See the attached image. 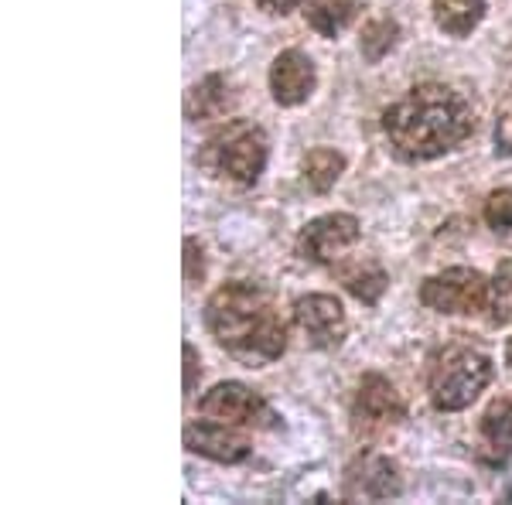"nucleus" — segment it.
<instances>
[{"mask_svg": "<svg viewBox=\"0 0 512 505\" xmlns=\"http://www.w3.org/2000/svg\"><path fill=\"white\" fill-rule=\"evenodd\" d=\"M181 355H185V393H195L198 379H202V359H198V349L192 342L181 345Z\"/></svg>", "mask_w": 512, "mask_h": 505, "instance_id": "24", "label": "nucleus"}, {"mask_svg": "<svg viewBox=\"0 0 512 505\" xmlns=\"http://www.w3.org/2000/svg\"><path fill=\"white\" fill-rule=\"evenodd\" d=\"M478 434H482V454L492 461V465H506L512 458V400H492L482 413V424H478Z\"/></svg>", "mask_w": 512, "mask_h": 505, "instance_id": "13", "label": "nucleus"}, {"mask_svg": "<svg viewBox=\"0 0 512 505\" xmlns=\"http://www.w3.org/2000/svg\"><path fill=\"white\" fill-rule=\"evenodd\" d=\"M475 127L478 106L448 82H420L383 110V134L410 164L451 154L475 134Z\"/></svg>", "mask_w": 512, "mask_h": 505, "instance_id": "1", "label": "nucleus"}, {"mask_svg": "<svg viewBox=\"0 0 512 505\" xmlns=\"http://www.w3.org/2000/svg\"><path fill=\"white\" fill-rule=\"evenodd\" d=\"M205 328L236 362L250 369L270 366L287 352V321L274 297L253 280H229L205 301Z\"/></svg>", "mask_w": 512, "mask_h": 505, "instance_id": "2", "label": "nucleus"}, {"mask_svg": "<svg viewBox=\"0 0 512 505\" xmlns=\"http://www.w3.org/2000/svg\"><path fill=\"white\" fill-rule=\"evenodd\" d=\"M396 41H400V24L393 18H373V21H366V28H362V35H359V52H362V59L376 65L393 52Z\"/></svg>", "mask_w": 512, "mask_h": 505, "instance_id": "19", "label": "nucleus"}, {"mask_svg": "<svg viewBox=\"0 0 512 505\" xmlns=\"http://www.w3.org/2000/svg\"><path fill=\"white\" fill-rule=\"evenodd\" d=\"M359 4L355 0H308L304 4V18L321 38H338L352 24Z\"/></svg>", "mask_w": 512, "mask_h": 505, "instance_id": "18", "label": "nucleus"}, {"mask_svg": "<svg viewBox=\"0 0 512 505\" xmlns=\"http://www.w3.org/2000/svg\"><path fill=\"white\" fill-rule=\"evenodd\" d=\"M482 215L495 233H509L512 229V188H495V192H489Z\"/></svg>", "mask_w": 512, "mask_h": 505, "instance_id": "21", "label": "nucleus"}, {"mask_svg": "<svg viewBox=\"0 0 512 505\" xmlns=\"http://www.w3.org/2000/svg\"><path fill=\"white\" fill-rule=\"evenodd\" d=\"M362 226L352 212H328L311 219L297 233V256L311 263H338L345 253L359 243Z\"/></svg>", "mask_w": 512, "mask_h": 505, "instance_id": "8", "label": "nucleus"}, {"mask_svg": "<svg viewBox=\"0 0 512 505\" xmlns=\"http://www.w3.org/2000/svg\"><path fill=\"white\" fill-rule=\"evenodd\" d=\"M492 280L475 267H448L420 284V304L437 314H478L489 308Z\"/></svg>", "mask_w": 512, "mask_h": 505, "instance_id": "5", "label": "nucleus"}, {"mask_svg": "<svg viewBox=\"0 0 512 505\" xmlns=\"http://www.w3.org/2000/svg\"><path fill=\"white\" fill-rule=\"evenodd\" d=\"M403 417H407V403H403L400 389L386 376H379V372H366L352 393L355 427L383 430V427H396Z\"/></svg>", "mask_w": 512, "mask_h": 505, "instance_id": "10", "label": "nucleus"}, {"mask_svg": "<svg viewBox=\"0 0 512 505\" xmlns=\"http://www.w3.org/2000/svg\"><path fill=\"white\" fill-rule=\"evenodd\" d=\"M256 7H263V11L267 14H280V18H284V14H291L297 4H301V0H253Z\"/></svg>", "mask_w": 512, "mask_h": 505, "instance_id": "25", "label": "nucleus"}, {"mask_svg": "<svg viewBox=\"0 0 512 505\" xmlns=\"http://www.w3.org/2000/svg\"><path fill=\"white\" fill-rule=\"evenodd\" d=\"M335 273H338V284H342L355 301L369 304V308L379 304V297H383L386 287H390V273L379 267L376 260H349Z\"/></svg>", "mask_w": 512, "mask_h": 505, "instance_id": "15", "label": "nucleus"}, {"mask_svg": "<svg viewBox=\"0 0 512 505\" xmlns=\"http://www.w3.org/2000/svg\"><path fill=\"white\" fill-rule=\"evenodd\" d=\"M291 318L297 331L308 338L311 349L335 352L342 349L345 335H349V318H345L342 301L332 294H301L291 304Z\"/></svg>", "mask_w": 512, "mask_h": 505, "instance_id": "7", "label": "nucleus"}, {"mask_svg": "<svg viewBox=\"0 0 512 505\" xmlns=\"http://www.w3.org/2000/svg\"><path fill=\"white\" fill-rule=\"evenodd\" d=\"M198 413L233 427H253V430H277L280 413L263 400L256 389L243 383H216L209 393L198 400Z\"/></svg>", "mask_w": 512, "mask_h": 505, "instance_id": "6", "label": "nucleus"}, {"mask_svg": "<svg viewBox=\"0 0 512 505\" xmlns=\"http://www.w3.org/2000/svg\"><path fill=\"white\" fill-rule=\"evenodd\" d=\"M270 140L263 134L260 123L253 120H226L222 127L202 144L198 164L209 175L226 178L233 185H256L267 168Z\"/></svg>", "mask_w": 512, "mask_h": 505, "instance_id": "4", "label": "nucleus"}, {"mask_svg": "<svg viewBox=\"0 0 512 505\" xmlns=\"http://www.w3.org/2000/svg\"><path fill=\"white\" fill-rule=\"evenodd\" d=\"M185 447L198 458L219 461V465H243L250 461L253 447L243 434H236L233 424H222V420H192L185 427Z\"/></svg>", "mask_w": 512, "mask_h": 505, "instance_id": "11", "label": "nucleus"}, {"mask_svg": "<svg viewBox=\"0 0 512 505\" xmlns=\"http://www.w3.org/2000/svg\"><path fill=\"white\" fill-rule=\"evenodd\" d=\"M342 175H345V154L335 151V147H315V151L304 154L301 178L315 195L332 192Z\"/></svg>", "mask_w": 512, "mask_h": 505, "instance_id": "17", "label": "nucleus"}, {"mask_svg": "<svg viewBox=\"0 0 512 505\" xmlns=\"http://www.w3.org/2000/svg\"><path fill=\"white\" fill-rule=\"evenodd\" d=\"M492 383V359L472 342H448L427 355V396L437 410H468Z\"/></svg>", "mask_w": 512, "mask_h": 505, "instance_id": "3", "label": "nucleus"}, {"mask_svg": "<svg viewBox=\"0 0 512 505\" xmlns=\"http://www.w3.org/2000/svg\"><path fill=\"white\" fill-rule=\"evenodd\" d=\"M506 366L512 369V338H509V342H506Z\"/></svg>", "mask_w": 512, "mask_h": 505, "instance_id": "26", "label": "nucleus"}, {"mask_svg": "<svg viewBox=\"0 0 512 505\" xmlns=\"http://www.w3.org/2000/svg\"><path fill=\"white\" fill-rule=\"evenodd\" d=\"M233 86H229L226 76H219V72H212V76H205L202 82H195L192 89H188L185 96V117L198 123V120H216L222 113L233 106Z\"/></svg>", "mask_w": 512, "mask_h": 505, "instance_id": "14", "label": "nucleus"}, {"mask_svg": "<svg viewBox=\"0 0 512 505\" xmlns=\"http://www.w3.org/2000/svg\"><path fill=\"white\" fill-rule=\"evenodd\" d=\"M318 89V69L308 52L287 48L270 65V93L280 106H301L308 103L311 93Z\"/></svg>", "mask_w": 512, "mask_h": 505, "instance_id": "12", "label": "nucleus"}, {"mask_svg": "<svg viewBox=\"0 0 512 505\" xmlns=\"http://www.w3.org/2000/svg\"><path fill=\"white\" fill-rule=\"evenodd\" d=\"M205 280V246L195 236H185V284L195 287Z\"/></svg>", "mask_w": 512, "mask_h": 505, "instance_id": "22", "label": "nucleus"}, {"mask_svg": "<svg viewBox=\"0 0 512 505\" xmlns=\"http://www.w3.org/2000/svg\"><path fill=\"white\" fill-rule=\"evenodd\" d=\"M495 157H512V99L495 117Z\"/></svg>", "mask_w": 512, "mask_h": 505, "instance_id": "23", "label": "nucleus"}, {"mask_svg": "<svg viewBox=\"0 0 512 505\" xmlns=\"http://www.w3.org/2000/svg\"><path fill=\"white\" fill-rule=\"evenodd\" d=\"M489 4L485 0H434L431 14L437 31H444L448 38H468L482 24Z\"/></svg>", "mask_w": 512, "mask_h": 505, "instance_id": "16", "label": "nucleus"}, {"mask_svg": "<svg viewBox=\"0 0 512 505\" xmlns=\"http://www.w3.org/2000/svg\"><path fill=\"white\" fill-rule=\"evenodd\" d=\"M489 321L492 325H512V260H502L495 267L489 287Z\"/></svg>", "mask_w": 512, "mask_h": 505, "instance_id": "20", "label": "nucleus"}, {"mask_svg": "<svg viewBox=\"0 0 512 505\" xmlns=\"http://www.w3.org/2000/svg\"><path fill=\"white\" fill-rule=\"evenodd\" d=\"M403 492L400 465L386 454H359L349 461L342 478V499L345 502H386Z\"/></svg>", "mask_w": 512, "mask_h": 505, "instance_id": "9", "label": "nucleus"}]
</instances>
